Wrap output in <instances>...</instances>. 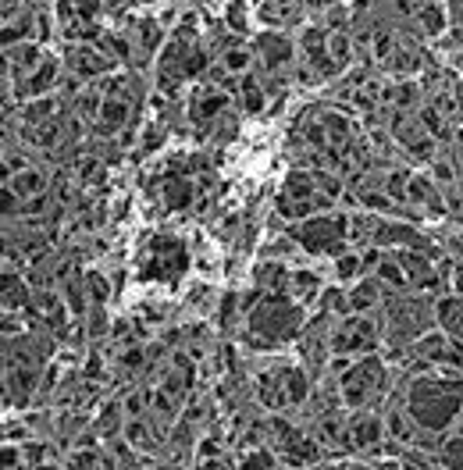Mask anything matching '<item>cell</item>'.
Wrapping results in <instances>:
<instances>
[{
    "label": "cell",
    "mask_w": 463,
    "mask_h": 470,
    "mask_svg": "<svg viewBox=\"0 0 463 470\" xmlns=\"http://www.w3.org/2000/svg\"><path fill=\"white\" fill-rule=\"evenodd\" d=\"M100 118H104V125H107V129H118V125L129 118V107L121 104V100H104V107H100Z\"/></svg>",
    "instance_id": "obj_7"
},
{
    "label": "cell",
    "mask_w": 463,
    "mask_h": 470,
    "mask_svg": "<svg viewBox=\"0 0 463 470\" xmlns=\"http://www.w3.org/2000/svg\"><path fill=\"white\" fill-rule=\"evenodd\" d=\"M375 299H378V285H375V281H360V285H356V292L350 296V306L363 310V306H370Z\"/></svg>",
    "instance_id": "obj_10"
},
{
    "label": "cell",
    "mask_w": 463,
    "mask_h": 470,
    "mask_svg": "<svg viewBox=\"0 0 463 470\" xmlns=\"http://www.w3.org/2000/svg\"><path fill=\"white\" fill-rule=\"evenodd\" d=\"M421 121L427 125V132H431V136H446V125H442V114H439L435 107H427V111L421 114Z\"/></svg>",
    "instance_id": "obj_14"
},
{
    "label": "cell",
    "mask_w": 463,
    "mask_h": 470,
    "mask_svg": "<svg viewBox=\"0 0 463 470\" xmlns=\"http://www.w3.org/2000/svg\"><path fill=\"white\" fill-rule=\"evenodd\" d=\"M242 104H246V111H250V114H257V111L264 107V89H260L253 79L242 82Z\"/></svg>",
    "instance_id": "obj_8"
},
{
    "label": "cell",
    "mask_w": 463,
    "mask_h": 470,
    "mask_svg": "<svg viewBox=\"0 0 463 470\" xmlns=\"http://www.w3.org/2000/svg\"><path fill=\"white\" fill-rule=\"evenodd\" d=\"M296 239L314 249V253H338L346 239V217H321V221H306L296 228Z\"/></svg>",
    "instance_id": "obj_1"
},
{
    "label": "cell",
    "mask_w": 463,
    "mask_h": 470,
    "mask_svg": "<svg viewBox=\"0 0 463 470\" xmlns=\"http://www.w3.org/2000/svg\"><path fill=\"white\" fill-rule=\"evenodd\" d=\"M15 210V196L11 193H0V214H11Z\"/></svg>",
    "instance_id": "obj_25"
},
{
    "label": "cell",
    "mask_w": 463,
    "mask_h": 470,
    "mask_svg": "<svg viewBox=\"0 0 463 470\" xmlns=\"http://www.w3.org/2000/svg\"><path fill=\"white\" fill-rule=\"evenodd\" d=\"M36 189H40V175H33V171L18 175V182H15V193H36Z\"/></svg>",
    "instance_id": "obj_16"
},
{
    "label": "cell",
    "mask_w": 463,
    "mask_h": 470,
    "mask_svg": "<svg viewBox=\"0 0 463 470\" xmlns=\"http://www.w3.org/2000/svg\"><path fill=\"white\" fill-rule=\"evenodd\" d=\"M4 15H11V0H0V18Z\"/></svg>",
    "instance_id": "obj_28"
},
{
    "label": "cell",
    "mask_w": 463,
    "mask_h": 470,
    "mask_svg": "<svg viewBox=\"0 0 463 470\" xmlns=\"http://www.w3.org/2000/svg\"><path fill=\"white\" fill-rule=\"evenodd\" d=\"M414 97H417V86H410V82H403V86H395V89H389V100H395V104H414Z\"/></svg>",
    "instance_id": "obj_13"
},
{
    "label": "cell",
    "mask_w": 463,
    "mask_h": 470,
    "mask_svg": "<svg viewBox=\"0 0 463 470\" xmlns=\"http://www.w3.org/2000/svg\"><path fill=\"white\" fill-rule=\"evenodd\" d=\"M328 306H331V310H346L350 303H346V296H338V289H331V296H328Z\"/></svg>",
    "instance_id": "obj_23"
},
{
    "label": "cell",
    "mask_w": 463,
    "mask_h": 470,
    "mask_svg": "<svg viewBox=\"0 0 463 470\" xmlns=\"http://www.w3.org/2000/svg\"><path fill=\"white\" fill-rule=\"evenodd\" d=\"M403 189H407V171H399V175H392V182H389V193L403 196Z\"/></svg>",
    "instance_id": "obj_21"
},
{
    "label": "cell",
    "mask_w": 463,
    "mask_h": 470,
    "mask_svg": "<svg viewBox=\"0 0 463 470\" xmlns=\"http://www.w3.org/2000/svg\"><path fill=\"white\" fill-rule=\"evenodd\" d=\"M11 61H18L22 68H29V65L36 61V50H33V47H15V50H11Z\"/></svg>",
    "instance_id": "obj_17"
},
{
    "label": "cell",
    "mask_w": 463,
    "mask_h": 470,
    "mask_svg": "<svg viewBox=\"0 0 463 470\" xmlns=\"http://www.w3.org/2000/svg\"><path fill=\"white\" fill-rule=\"evenodd\" d=\"M54 82V61H47V65L33 75V82H29V89H33V93H43L47 86Z\"/></svg>",
    "instance_id": "obj_12"
},
{
    "label": "cell",
    "mask_w": 463,
    "mask_h": 470,
    "mask_svg": "<svg viewBox=\"0 0 463 470\" xmlns=\"http://www.w3.org/2000/svg\"><path fill=\"white\" fill-rule=\"evenodd\" d=\"M421 25H424V33L427 36H439L442 33V25H446V15H442V8H435V4H427V8H421Z\"/></svg>",
    "instance_id": "obj_5"
},
{
    "label": "cell",
    "mask_w": 463,
    "mask_h": 470,
    "mask_svg": "<svg viewBox=\"0 0 463 470\" xmlns=\"http://www.w3.org/2000/svg\"><path fill=\"white\" fill-rule=\"evenodd\" d=\"M378 431H382V428H378L375 421L360 424V428H356V442H375V438H378Z\"/></svg>",
    "instance_id": "obj_18"
},
{
    "label": "cell",
    "mask_w": 463,
    "mask_h": 470,
    "mask_svg": "<svg viewBox=\"0 0 463 470\" xmlns=\"http://www.w3.org/2000/svg\"><path fill=\"white\" fill-rule=\"evenodd\" d=\"M221 65H225V72L242 75L246 68H250V54H246V50H228V54L221 57Z\"/></svg>",
    "instance_id": "obj_11"
},
{
    "label": "cell",
    "mask_w": 463,
    "mask_h": 470,
    "mask_svg": "<svg viewBox=\"0 0 463 470\" xmlns=\"http://www.w3.org/2000/svg\"><path fill=\"white\" fill-rule=\"evenodd\" d=\"M375 50H378V57H389V50H392V40L382 33V36H378V43H375Z\"/></svg>",
    "instance_id": "obj_24"
},
{
    "label": "cell",
    "mask_w": 463,
    "mask_h": 470,
    "mask_svg": "<svg viewBox=\"0 0 463 470\" xmlns=\"http://www.w3.org/2000/svg\"><path fill=\"white\" fill-rule=\"evenodd\" d=\"M324 47L331 50L328 57L335 61V65H338V68H343V65H346V61H350V36H346V33H331Z\"/></svg>",
    "instance_id": "obj_6"
},
{
    "label": "cell",
    "mask_w": 463,
    "mask_h": 470,
    "mask_svg": "<svg viewBox=\"0 0 463 470\" xmlns=\"http://www.w3.org/2000/svg\"><path fill=\"white\" fill-rule=\"evenodd\" d=\"M246 470H271L267 467V456H253L250 463H246Z\"/></svg>",
    "instance_id": "obj_26"
},
{
    "label": "cell",
    "mask_w": 463,
    "mask_h": 470,
    "mask_svg": "<svg viewBox=\"0 0 463 470\" xmlns=\"http://www.w3.org/2000/svg\"><path fill=\"white\" fill-rule=\"evenodd\" d=\"M360 271V257H343L338 260V278H353Z\"/></svg>",
    "instance_id": "obj_19"
},
{
    "label": "cell",
    "mask_w": 463,
    "mask_h": 470,
    "mask_svg": "<svg viewBox=\"0 0 463 470\" xmlns=\"http://www.w3.org/2000/svg\"><path fill=\"white\" fill-rule=\"evenodd\" d=\"M292 289H296V296L299 299H311V296H317V278L311 274V271H299V274H292Z\"/></svg>",
    "instance_id": "obj_9"
},
{
    "label": "cell",
    "mask_w": 463,
    "mask_h": 470,
    "mask_svg": "<svg viewBox=\"0 0 463 470\" xmlns=\"http://www.w3.org/2000/svg\"><path fill=\"white\" fill-rule=\"evenodd\" d=\"M25 22H15V25H8V29H0V47H11V43H18L22 36H25Z\"/></svg>",
    "instance_id": "obj_15"
},
{
    "label": "cell",
    "mask_w": 463,
    "mask_h": 470,
    "mask_svg": "<svg viewBox=\"0 0 463 470\" xmlns=\"http://www.w3.org/2000/svg\"><path fill=\"white\" fill-rule=\"evenodd\" d=\"M439 318H442V328L460 335L463 338V299H442L439 303Z\"/></svg>",
    "instance_id": "obj_4"
},
{
    "label": "cell",
    "mask_w": 463,
    "mask_h": 470,
    "mask_svg": "<svg viewBox=\"0 0 463 470\" xmlns=\"http://www.w3.org/2000/svg\"><path fill=\"white\" fill-rule=\"evenodd\" d=\"M363 203H367V207H375V210H389V207H392V203H389V196H375V193H367V196H363Z\"/></svg>",
    "instance_id": "obj_22"
},
{
    "label": "cell",
    "mask_w": 463,
    "mask_h": 470,
    "mask_svg": "<svg viewBox=\"0 0 463 470\" xmlns=\"http://www.w3.org/2000/svg\"><path fill=\"white\" fill-rule=\"evenodd\" d=\"M257 50H260V57H264V65H271V68L285 65V61L292 57V43H289L285 36H274V33H264V36L257 40Z\"/></svg>",
    "instance_id": "obj_2"
},
{
    "label": "cell",
    "mask_w": 463,
    "mask_h": 470,
    "mask_svg": "<svg viewBox=\"0 0 463 470\" xmlns=\"http://www.w3.org/2000/svg\"><path fill=\"white\" fill-rule=\"evenodd\" d=\"M435 175H439V178H453V168H449V164H435Z\"/></svg>",
    "instance_id": "obj_27"
},
{
    "label": "cell",
    "mask_w": 463,
    "mask_h": 470,
    "mask_svg": "<svg viewBox=\"0 0 463 470\" xmlns=\"http://www.w3.org/2000/svg\"><path fill=\"white\" fill-rule=\"evenodd\" d=\"M382 278L395 281V285H403V281H407V274H403V267H399V264H382Z\"/></svg>",
    "instance_id": "obj_20"
},
{
    "label": "cell",
    "mask_w": 463,
    "mask_h": 470,
    "mask_svg": "<svg viewBox=\"0 0 463 470\" xmlns=\"http://www.w3.org/2000/svg\"><path fill=\"white\" fill-rule=\"evenodd\" d=\"M68 61L82 72V75H100V72H107L111 68V61L104 57V54H97V50H82V47H75L72 54H68Z\"/></svg>",
    "instance_id": "obj_3"
}]
</instances>
